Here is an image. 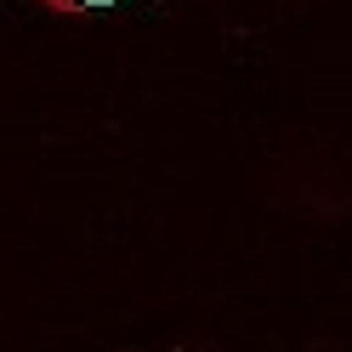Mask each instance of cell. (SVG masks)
Wrapping results in <instances>:
<instances>
[{
	"instance_id": "6da1fadb",
	"label": "cell",
	"mask_w": 352,
	"mask_h": 352,
	"mask_svg": "<svg viewBox=\"0 0 352 352\" xmlns=\"http://www.w3.org/2000/svg\"><path fill=\"white\" fill-rule=\"evenodd\" d=\"M34 6H46V12H57V17H85V12L120 6V0H34Z\"/></svg>"
}]
</instances>
